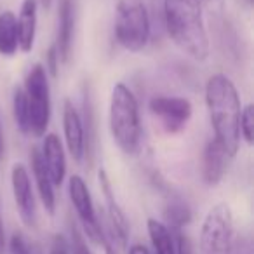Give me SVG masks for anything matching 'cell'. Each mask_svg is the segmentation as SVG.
I'll use <instances>...</instances> for the list:
<instances>
[{
    "label": "cell",
    "mask_w": 254,
    "mask_h": 254,
    "mask_svg": "<svg viewBox=\"0 0 254 254\" xmlns=\"http://www.w3.org/2000/svg\"><path fill=\"white\" fill-rule=\"evenodd\" d=\"M205 103L214 129V139L230 157H235L239 152V124L242 112V103L235 84L223 73L212 75L205 84Z\"/></svg>",
    "instance_id": "6da1fadb"
},
{
    "label": "cell",
    "mask_w": 254,
    "mask_h": 254,
    "mask_svg": "<svg viewBox=\"0 0 254 254\" xmlns=\"http://www.w3.org/2000/svg\"><path fill=\"white\" fill-rule=\"evenodd\" d=\"M164 16L171 40L195 61L209 58V35L198 0H164Z\"/></svg>",
    "instance_id": "7a4b0ae2"
},
{
    "label": "cell",
    "mask_w": 254,
    "mask_h": 254,
    "mask_svg": "<svg viewBox=\"0 0 254 254\" xmlns=\"http://www.w3.org/2000/svg\"><path fill=\"white\" fill-rule=\"evenodd\" d=\"M110 132L113 141L127 155L138 153L141 145L138 101L132 91L124 84H115L110 96Z\"/></svg>",
    "instance_id": "3957f363"
},
{
    "label": "cell",
    "mask_w": 254,
    "mask_h": 254,
    "mask_svg": "<svg viewBox=\"0 0 254 254\" xmlns=\"http://www.w3.org/2000/svg\"><path fill=\"white\" fill-rule=\"evenodd\" d=\"M115 37L124 49L139 53L150 39V18L143 0H119Z\"/></svg>",
    "instance_id": "277c9868"
},
{
    "label": "cell",
    "mask_w": 254,
    "mask_h": 254,
    "mask_svg": "<svg viewBox=\"0 0 254 254\" xmlns=\"http://www.w3.org/2000/svg\"><path fill=\"white\" fill-rule=\"evenodd\" d=\"M21 89L25 92L26 106H28L30 134L42 138L51 119V89L46 68L42 64H35L26 75L25 87Z\"/></svg>",
    "instance_id": "5b68a950"
},
{
    "label": "cell",
    "mask_w": 254,
    "mask_h": 254,
    "mask_svg": "<svg viewBox=\"0 0 254 254\" xmlns=\"http://www.w3.org/2000/svg\"><path fill=\"white\" fill-rule=\"evenodd\" d=\"M198 254H233V214L221 202L209 209L200 228Z\"/></svg>",
    "instance_id": "8992f818"
},
{
    "label": "cell",
    "mask_w": 254,
    "mask_h": 254,
    "mask_svg": "<svg viewBox=\"0 0 254 254\" xmlns=\"http://www.w3.org/2000/svg\"><path fill=\"white\" fill-rule=\"evenodd\" d=\"M68 193H70V200L75 207V212H77L78 221H80L85 237L92 244L99 246L103 242L101 221H99L98 214H96L87 185H85V181L78 174H73L70 178V181H68Z\"/></svg>",
    "instance_id": "52a82bcc"
},
{
    "label": "cell",
    "mask_w": 254,
    "mask_h": 254,
    "mask_svg": "<svg viewBox=\"0 0 254 254\" xmlns=\"http://www.w3.org/2000/svg\"><path fill=\"white\" fill-rule=\"evenodd\" d=\"M150 112L159 120L164 131L169 134H176L187 127L193 113V106L187 98L155 96L153 99H150Z\"/></svg>",
    "instance_id": "ba28073f"
},
{
    "label": "cell",
    "mask_w": 254,
    "mask_h": 254,
    "mask_svg": "<svg viewBox=\"0 0 254 254\" xmlns=\"http://www.w3.org/2000/svg\"><path fill=\"white\" fill-rule=\"evenodd\" d=\"M11 185L12 195H14L16 209L19 212V218L26 226L33 228L37 223V205L35 195H33L30 174L23 164H14L11 171Z\"/></svg>",
    "instance_id": "9c48e42d"
},
{
    "label": "cell",
    "mask_w": 254,
    "mask_h": 254,
    "mask_svg": "<svg viewBox=\"0 0 254 254\" xmlns=\"http://www.w3.org/2000/svg\"><path fill=\"white\" fill-rule=\"evenodd\" d=\"M63 129H64V143L73 157L75 162H80L85 155V134H84V124L82 117L77 112L71 101H64L63 108Z\"/></svg>",
    "instance_id": "30bf717a"
},
{
    "label": "cell",
    "mask_w": 254,
    "mask_h": 254,
    "mask_svg": "<svg viewBox=\"0 0 254 254\" xmlns=\"http://www.w3.org/2000/svg\"><path fill=\"white\" fill-rule=\"evenodd\" d=\"M40 157L51 178V183L54 187H61L66 176V157H64L63 145L56 134H47L44 138Z\"/></svg>",
    "instance_id": "8fae6325"
},
{
    "label": "cell",
    "mask_w": 254,
    "mask_h": 254,
    "mask_svg": "<svg viewBox=\"0 0 254 254\" xmlns=\"http://www.w3.org/2000/svg\"><path fill=\"white\" fill-rule=\"evenodd\" d=\"M73 26L75 14L71 0H61L60 14H58V39H56V56L60 63H66L70 60L71 46H73Z\"/></svg>",
    "instance_id": "7c38bea8"
},
{
    "label": "cell",
    "mask_w": 254,
    "mask_h": 254,
    "mask_svg": "<svg viewBox=\"0 0 254 254\" xmlns=\"http://www.w3.org/2000/svg\"><path fill=\"white\" fill-rule=\"evenodd\" d=\"M230 155L225 152L221 145L216 139L209 141L202 153V180L209 187H216L221 183L223 176L226 173Z\"/></svg>",
    "instance_id": "4fadbf2b"
},
{
    "label": "cell",
    "mask_w": 254,
    "mask_h": 254,
    "mask_svg": "<svg viewBox=\"0 0 254 254\" xmlns=\"http://www.w3.org/2000/svg\"><path fill=\"white\" fill-rule=\"evenodd\" d=\"M37 35V0H25L18 18V40L21 53H32Z\"/></svg>",
    "instance_id": "5bb4252c"
},
{
    "label": "cell",
    "mask_w": 254,
    "mask_h": 254,
    "mask_svg": "<svg viewBox=\"0 0 254 254\" xmlns=\"http://www.w3.org/2000/svg\"><path fill=\"white\" fill-rule=\"evenodd\" d=\"M32 169H33V178H35L37 190H39V197L42 200L44 209L47 211V214L53 216L56 211V195H54V185L51 183V178L46 171V166L42 162L39 150H33L32 155Z\"/></svg>",
    "instance_id": "9a60e30c"
},
{
    "label": "cell",
    "mask_w": 254,
    "mask_h": 254,
    "mask_svg": "<svg viewBox=\"0 0 254 254\" xmlns=\"http://www.w3.org/2000/svg\"><path fill=\"white\" fill-rule=\"evenodd\" d=\"M18 49V18L12 11H5L0 14V54L11 58Z\"/></svg>",
    "instance_id": "2e32d148"
},
{
    "label": "cell",
    "mask_w": 254,
    "mask_h": 254,
    "mask_svg": "<svg viewBox=\"0 0 254 254\" xmlns=\"http://www.w3.org/2000/svg\"><path fill=\"white\" fill-rule=\"evenodd\" d=\"M148 228V235L152 240V246L155 254H176V240H174V233L164 225L162 221L150 218L146 223Z\"/></svg>",
    "instance_id": "e0dca14e"
},
{
    "label": "cell",
    "mask_w": 254,
    "mask_h": 254,
    "mask_svg": "<svg viewBox=\"0 0 254 254\" xmlns=\"http://www.w3.org/2000/svg\"><path fill=\"white\" fill-rule=\"evenodd\" d=\"M164 218L169 230H183L191 221V211L181 198H173L164 209Z\"/></svg>",
    "instance_id": "ac0fdd59"
},
{
    "label": "cell",
    "mask_w": 254,
    "mask_h": 254,
    "mask_svg": "<svg viewBox=\"0 0 254 254\" xmlns=\"http://www.w3.org/2000/svg\"><path fill=\"white\" fill-rule=\"evenodd\" d=\"M12 110H14V120L18 124L19 131L23 134H30V120H28V106H26V98L21 87L14 91L12 98Z\"/></svg>",
    "instance_id": "d6986e66"
},
{
    "label": "cell",
    "mask_w": 254,
    "mask_h": 254,
    "mask_svg": "<svg viewBox=\"0 0 254 254\" xmlns=\"http://www.w3.org/2000/svg\"><path fill=\"white\" fill-rule=\"evenodd\" d=\"M240 132H242L244 139L247 143H253V134H254V106L253 105H247L242 108L240 112Z\"/></svg>",
    "instance_id": "ffe728a7"
},
{
    "label": "cell",
    "mask_w": 254,
    "mask_h": 254,
    "mask_svg": "<svg viewBox=\"0 0 254 254\" xmlns=\"http://www.w3.org/2000/svg\"><path fill=\"white\" fill-rule=\"evenodd\" d=\"M5 253H9V254H35L32 249V246H30V242L26 240V237L19 232L12 233L11 240H9L7 247H5Z\"/></svg>",
    "instance_id": "44dd1931"
},
{
    "label": "cell",
    "mask_w": 254,
    "mask_h": 254,
    "mask_svg": "<svg viewBox=\"0 0 254 254\" xmlns=\"http://www.w3.org/2000/svg\"><path fill=\"white\" fill-rule=\"evenodd\" d=\"M68 242H70V254H92L85 242V237L75 225L71 226V239Z\"/></svg>",
    "instance_id": "7402d4cb"
},
{
    "label": "cell",
    "mask_w": 254,
    "mask_h": 254,
    "mask_svg": "<svg viewBox=\"0 0 254 254\" xmlns=\"http://www.w3.org/2000/svg\"><path fill=\"white\" fill-rule=\"evenodd\" d=\"M171 232L174 233V240H176V254H195L190 239L181 230H171Z\"/></svg>",
    "instance_id": "603a6c76"
},
{
    "label": "cell",
    "mask_w": 254,
    "mask_h": 254,
    "mask_svg": "<svg viewBox=\"0 0 254 254\" xmlns=\"http://www.w3.org/2000/svg\"><path fill=\"white\" fill-rule=\"evenodd\" d=\"M198 2H200V7L214 16H219L225 11V0H198Z\"/></svg>",
    "instance_id": "cb8c5ba5"
},
{
    "label": "cell",
    "mask_w": 254,
    "mask_h": 254,
    "mask_svg": "<svg viewBox=\"0 0 254 254\" xmlns=\"http://www.w3.org/2000/svg\"><path fill=\"white\" fill-rule=\"evenodd\" d=\"M127 254H152V253H150L148 247L143 246V244H134V246L129 247V253Z\"/></svg>",
    "instance_id": "d4e9b609"
},
{
    "label": "cell",
    "mask_w": 254,
    "mask_h": 254,
    "mask_svg": "<svg viewBox=\"0 0 254 254\" xmlns=\"http://www.w3.org/2000/svg\"><path fill=\"white\" fill-rule=\"evenodd\" d=\"M5 247H7V240H5L4 223H2V218H0V254H5Z\"/></svg>",
    "instance_id": "484cf974"
},
{
    "label": "cell",
    "mask_w": 254,
    "mask_h": 254,
    "mask_svg": "<svg viewBox=\"0 0 254 254\" xmlns=\"http://www.w3.org/2000/svg\"><path fill=\"white\" fill-rule=\"evenodd\" d=\"M4 150H5V143H4V131H2V122H0V160L4 159Z\"/></svg>",
    "instance_id": "4316f807"
},
{
    "label": "cell",
    "mask_w": 254,
    "mask_h": 254,
    "mask_svg": "<svg viewBox=\"0 0 254 254\" xmlns=\"http://www.w3.org/2000/svg\"><path fill=\"white\" fill-rule=\"evenodd\" d=\"M51 2H53V0H42L44 7H47V9H49V7H51Z\"/></svg>",
    "instance_id": "83f0119b"
}]
</instances>
